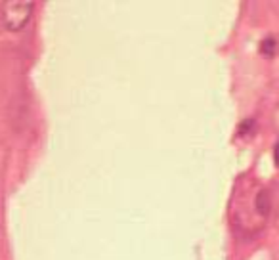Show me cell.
I'll use <instances>...</instances> for the list:
<instances>
[{
    "label": "cell",
    "mask_w": 279,
    "mask_h": 260,
    "mask_svg": "<svg viewBox=\"0 0 279 260\" xmlns=\"http://www.w3.org/2000/svg\"><path fill=\"white\" fill-rule=\"evenodd\" d=\"M33 2L31 0H8L2 6V19L6 29L10 31H21L29 23L33 15Z\"/></svg>",
    "instance_id": "obj_1"
},
{
    "label": "cell",
    "mask_w": 279,
    "mask_h": 260,
    "mask_svg": "<svg viewBox=\"0 0 279 260\" xmlns=\"http://www.w3.org/2000/svg\"><path fill=\"white\" fill-rule=\"evenodd\" d=\"M278 50H279V42L276 37H266L260 42V54H262L264 58H268V60L274 58V56L278 54Z\"/></svg>",
    "instance_id": "obj_3"
},
{
    "label": "cell",
    "mask_w": 279,
    "mask_h": 260,
    "mask_svg": "<svg viewBox=\"0 0 279 260\" xmlns=\"http://www.w3.org/2000/svg\"><path fill=\"white\" fill-rule=\"evenodd\" d=\"M255 132V121L253 119H247L239 124V136H251Z\"/></svg>",
    "instance_id": "obj_4"
},
{
    "label": "cell",
    "mask_w": 279,
    "mask_h": 260,
    "mask_svg": "<svg viewBox=\"0 0 279 260\" xmlns=\"http://www.w3.org/2000/svg\"><path fill=\"white\" fill-rule=\"evenodd\" d=\"M274 159H276V165L279 167V144L276 146V151H274Z\"/></svg>",
    "instance_id": "obj_5"
},
{
    "label": "cell",
    "mask_w": 279,
    "mask_h": 260,
    "mask_svg": "<svg viewBox=\"0 0 279 260\" xmlns=\"http://www.w3.org/2000/svg\"><path fill=\"white\" fill-rule=\"evenodd\" d=\"M255 209L260 216H268V214H270V209H272V199H270V193H268L266 189H260V191L256 193Z\"/></svg>",
    "instance_id": "obj_2"
}]
</instances>
